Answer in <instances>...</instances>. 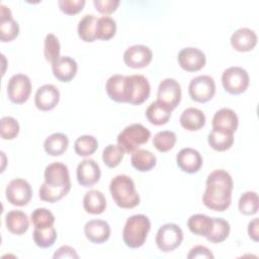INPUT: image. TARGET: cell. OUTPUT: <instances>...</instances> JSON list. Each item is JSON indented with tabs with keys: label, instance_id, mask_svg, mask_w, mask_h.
I'll return each mask as SVG.
<instances>
[{
	"label": "cell",
	"instance_id": "1",
	"mask_svg": "<svg viewBox=\"0 0 259 259\" xmlns=\"http://www.w3.org/2000/svg\"><path fill=\"white\" fill-rule=\"evenodd\" d=\"M233 188L234 182L229 172L223 169L213 170L206 177L203 204L211 210L225 211L232 203Z\"/></svg>",
	"mask_w": 259,
	"mask_h": 259
},
{
	"label": "cell",
	"instance_id": "2",
	"mask_svg": "<svg viewBox=\"0 0 259 259\" xmlns=\"http://www.w3.org/2000/svg\"><path fill=\"white\" fill-rule=\"evenodd\" d=\"M45 182L38 189V196L47 202H57L66 196L71 189L70 173L67 165L54 162L45 169Z\"/></svg>",
	"mask_w": 259,
	"mask_h": 259
},
{
	"label": "cell",
	"instance_id": "3",
	"mask_svg": "<svg viewBox=\"0 0 259 259\" xmlns=\"http://www.w3.org/2000/svg\"><path fill=\"white\" fill-rule=\"evenodd\" d=\"M109 191L115 204L120 208H134L140 204V195L134 180L124 174L114 176L109 183Z\"/></svg>",
	"mask_w": 259,
	"mask_h": 259
},
{
	"label": "cell",
	"instance_id": "4",
	"mask_svg": "<svg viewBox=\"0 0 259 259\" xmlns=\"http://www.w3.org/2000/svg\"><path fill=\"white\" fill-rule=\"evenodd\" d=\"M151 230L150 219L145 214H134L130 217L122 229V240L132 249L142 247Z\"/></svg>",
	"mask_w": 259,
	"mask_h": 259
},
{
	"label": "cell",
	"instance_id": "5",
	"mask_svg": "<svg viewBox=\"0 0 259 259\" xmlns=\"http://www.w3.org/2000/svg\"><path fill=\"white\" fill-rule=\"evenodd\" d=\"M151 132L141 123H132L125 126L117 136V145L126 154H132L140 146L148 143Z\"/></svg>",
	"mask_w": 259,
	"mask_h": 259
},
{
	"label": "cell",
	"instance_id": "6",
	"mask_svg": "<svg viewBox=\"0 0 259 259\" xmlns=\"http://www.w3.org/2000/svg\"><path fill=\"white\" fill-rule=\"evenodd\" d=\"M151 86L143 75L125 76V100L126 103L140 105L150 96Z\"/></svg>",
	"mask_w": 259,
	"mask_h": 259
},
{
	"label": "cell",
	"instance_id": "7",
	"mask_svg": "<svg viewBox=\"0 0 259 259\" xmlns=\"http://www.w3.org/2000/svg\"><path fill=\"white\" fill-rule=\"evenodd\" d=\"M183 241V232L181 228L174 223L162 225L155 237L158 249L164 253H169L177 249Z\"/></svg>",
	"mask_w": 259,
	"mask_h": 259
},
{
	"label": "cell",
	"instance_id": "8",
	"mask_svg": "<svg viewBox=\"0 0 259 259\" xmlns=\"http://www.w3.org/2000/svg\"><path fill=\"white\" fill-rule=\"evenodd\" d=\"M249 74L242 67H230L222 74L223 87L226 92L232 95H239L245 92L249 86Z\"/></svg>",
	"mask_w": 259,
	"mask_h": 259
},
{
	"label": "cell",
	"instance_id": "9",
	"mask_svg": "<svg viewBox=\"0 0 259 259\" xmlns=\"http://www.w3.org/2000/svg\"><path fill=\"white\" fill-rule=\"evenodd\" d=\"M188 93L192 100L200 103L209 101L215 94L214 80L208 75H199L191 79Z\"/></svg>",
	"mask_w": 259,
	"mask_h": 259
},
{
	"label": "cell",
	"instance_id": "10",
	"mask_svg": "<svg viewBox=\"0 0 259 259\" xmlns=\"http://www.w3.org/2000/svg\"><path fill=\"white\" fill-rule=\"evenodd\" d=\"M181 86L174 78H165L158 86L157 100L171 111L175 109L181 101Z\"/></svg>",
	"mask_w": 259,
	"mask_h": 259
},
{
	"label": "cell",
	"instance_id": "11",
	"mask_svg": "<svg viewBox=\"0 0 259 259\" xmlns=\"http://www.w3.org/2000/svg\"><path fill=\"white\" fill-rule=\"evenodd\" d=\"M31 93V82L24 74H15L10 77L7 83V96L12 103L23 104Z\"/></svg>",
	"mask_w": 259,
	"mask_h": 259
},
{
	"label": "cell",
	"instance_id": "12",
	"mask_svg": "<svg viewBox=\"0 0 259 259\" xmlns=\"http://www.w3.org/2000/svg\"><path fill=\"white\" fill-rule=\"evenodd\" d=\"M5 196L8 202L12 205L24 206L31 199L32 189L26 180L22 178H15L6 186Z\"/></svg>",
	"mask_w": 259,
	"mask_h": 259
},
{
	"label": "cell",
	"instance_id": "13",
	"mask_svg": "<svg viewBox=\"0 0 259 259\" xmlns=\"http://www.w3.org/2000/svg\"><path fill=\"white\" fill-rule=\"evenodd\" d=\"M178 65L186 72H197L201 70L206 63L205 55L197 48L187 47L182 49L177 56Z\"/></svg>",
	"mask_w": 259,
	"mask_h": 259
},
{
	"label": "cell",
	"instance_id": "14",
	"mask_svg": "<svg viewBox=\"0 0 259 259\" xmlns=\"http://www.w3.org/2000/svg\"><path fill=\"white\" fill-rule=\"evenodd\" d=\"M153 59L151 49L144 45H134L128 47L123 53L124 64L133 69L147 67Z\"/></svg>",
	"mask_w": 259,
	"mask_h": 259
},
{
	"label": "cell",
	"instance_id": "15",
	"mask_svg": "<svg viewBox=\"0 0 259 259\" xmlns=\"http://www.w3.org/2000/svg\"><path fill=\"white\" fill-rule=\"evenodd\" d=\"M77 181L83 187H91L96 184L101 176V170L93 159L82 160L76 169Z\"/></svg>",
	"mask_w": 259,
	"mask_h": 259
},
{
	"label": "cell",
	"instance_id": "16",
	"mask_svg": "<svg viewBox=\"0 0 259 259\" xmlns=\"http://www.w3.org/2000/svg\"><path fill=\"white\" fill-rule=\"evenodd\" d=\"M60 101V91L53 84H45L37 88L34 94V104L41 111L54 109Z\"/></svg>",
	"mask_w": 259,
	"mask_h": 259
},
{
	"label": "cell",
	"instance_id": "17",
	"mask_svg": "<svg viewBox=\"0 0 259 259\" xmlns=\"http://www.w3.org/2000/svg\"><path fill=\"white\" fill-rule=\"evenodd\" d=\"M176 164L181 171L194 174L202 166V157L198 151L192 148H183L176 155Z\"/></svg>",
	"mask_w": 259,
	"mask_h": 259
},
{
	"label": "cell",
	"instance_id": "18",
	"mask_svg": "<svg viewBox=\"0 0 259 259\" xmlns=\"http://www.w3.org/2000/svg\"><path fill=\"white\" fill-rule=\"evenodd\" d=\"M230 44L237 52H250L257 45V34L251 28L241 27L232 33Z\"/></svg>",
	"mask_w": 259,
	"mask_h": 259
},
{
	"label": "cell",
	"instance_id": "19",
	"mask_svg": "<svg viewBox=\"0 0 259 259\" xmlns=\"http://www.w3.org/2000/svg\"><path fill=\"white\" fill-rule=\"evenodd\" d=\"M19 34V24L12 17L11 10L4 4L0 5V38L7 42L16 38Z\"/></svg>",
	"mask_w": 259,
	"mask_h": 259
},
{
	"label": "cell",
	"instance_id": "20",
	"mask_svg": "<svg viewBox=\"0 0 259 259\" xmlns=\"http://www.w3.org/2000/svg\"><path fill=\"white\" fill-rule=\"evenodd\" d=\"M110 226L103 220H90L84 226V234L87 240L93 244H103L110 237Z\"/></svg>",
	"mask_w": 259,
	"mask_h": 259
},
{
	"label": "cell",
	"instance_id": "21",
	"mask_svg": "<svg viewBox=\"0 0 259 259\" xmlns=\"http://www.w3.org/2000/svg\"><path fill=\"white\" fill-rule=\"evenodd\" d=\"M52 71L56 79L61 82L68 83L76 76L78 64L71 57L61 56L54 64H52Z\"/></svg>",
	"mask_w": 259,
	"mask_h": 259
},
{
	"label": "cell",
	"instance_id": "22",
	"mask_svg": "<svg viewBox=\"0 0 259 259\" xmlns=\"http://www.w3.org/2000/svg\"><path fill=\"white\" fill-rule=\"evenodd\" d=\"M212 128L222 130L230 133H235L239 125V118L237 113L227 107H223L215 111L211 120Z\"/></svg>",
	"mask_w": 259,
	"mask_h": 259
},
{
	"label": "cell",
	"instance_id": "23",
	"mask_svg": "<svg viewBox=\"0 0 259 259\" xmlns=\"http://www.w3.org/2000/svg\"><path fill=\"white\" fill-rule=\"evenodd\" d=\"M6 229L13 235H23L29 228V220L27 214L18 209L10 210L5 215Z\"/></svg>",
	"mask_w": 259,
	"mask_h": 259
},
{
	"label": "cell",
	"instance_id": "24",
	"mask_svg": "<svg viewBox=\"0 0 259 259\" xmlns=\"http://www.w3.org/2000/svg\"><path fill=\"white\" fill-rule=\"evenodd\" d=\"M181 126L189 132L199 131L205 124V115L202 110L195 107L184 109L179 118Z\"/></svg>",
	"mask_w": 259,
	"mask_h": 259
},
{
	"label": "cell",
	"instance_id": "25",
	"mask_svg": "<svg viewBox=\"0 0 259 259\" xmlns=\"http://www.w3.org/2000/svg\"><path fill=\"white\" fill-rule=\"evenodd\" d=\"M105 91L108 97L117 103H126L125 100V76L114 74L105 83Z\"/></svg>",
	"mask_w": 259,
	"mask_h": 259
},
{
	"label": "cell",
	"instance_id": "26",
	"mask_svg": "<svg viewBox=\"0 0 259 259\" xmlns=\"http://www.w3.org/2000/svg\"><path fill=\"white\" fill-rule=\"evenodd\" d=\"M187 227L192 234L206 238L211 233L213 220L206 214L195 213L190 215L187 220Z\"/></svg>",
	"mask_w": 259,
	"mask_h": 259
},
{
	"label": "cell",
	"instance_id": "27",
	"mask_svg": "<svg viewBox=\"0 0 259 259\" xmlns=\"http://www.w3.org/2000/svg\"><path fill=\"white\" fill-rule=\"evenodd\" d=\"M83 207L87 213L100 214L106 208V198L101 191L91 189L83 197Z\"/></svg>",
	"mask_w": 259,
	"mask_h": 259
},
{
	"label": "cell",
	"instance_id": "28",
	"mask_svg": "<svg viewBox=\"0 0 259 259\" xmlns=\"http://www.w3.org/2000/svg\"><path fill=\"white\" fill-rule=\"evenodd\" d=\"M69 146V139L63 133H54L44 142V149L50 156L57 157L64 154Z\"/></svg>",
	"mask_w": 259,
	"mask_h": 259
},
{
	"label": "cell",
	"instance_id": "29",
	"mask_svg": "<svg viewBox=\"0 0 259 259\" xmlns=\"http://www.w3.org/2000/svg\"><path fill=\"white\" fill-rule=\"evenodd\" d=\"M132 166L140 172L151 171L157 163L156 156L145 149H138L132 153L131 157Z\"/></svg>",
	"mask_w": 259,
	"mask_h": 259
},
{
	"label": "cell",
	"instance_id": "30",
	"mask_svg": "<svg viewBox=\"0 0 259 259\" xmlns=\"http://www.w3.org/2000/svg\"><path fill=\"white\" fill-rule=\"evenodd\" d=\"M207 143L209 147L214 151H227L234 144V134L222 130L212 128V131L207 136Z\"/></svg>",
	"mask_w": 259,
	"mask_h": 259
},
{
	"label": "cell",
	"instance_id": "31",
	"mask_svg": "<svg viewBox=\"0 0 259 259\" xmlns=\"http://www.w3.org/2000/svg\"><path fill=\"white\" fill-rule=\"evenodd\" d=\"M171 110L158 100L153 101L146 110V117L154 125L166 124L171 117Z\"/></svg>",
	"mask_w": 259,
	"mask_h": 259
},
{
	"label": "cell",
	"instance_id": "32",
	"mask_svg": "<svg viewBox=\"0 0 259 259\" xmlns=\"http://www.w3.org/2000/svg\"><path fill=\"white\" fill-rule=\"evenodd\" d=\"M97 17L93 14L84 15L78 22L77 32L78 36L85 42H93L96 39L95 28H96Z\"/></svg>",
	"mask_w": 259,
	"mask_h": 259
},
{
	"label": "cell",
	"instance_id": "33",
	"mask_svg": "<svg viewBox=\"0 0 259 259\" xmlns=\"http://www.w3.org/2000/svg\"><path fill=\"white\" fill-rule=\"evenodd\" d=\"M116 32V22L110 16H101L97 18L95 35L96 39L108 40L114 36Z\"/></svg>",
	"mask_w": 259,
	"mask_h": 259
},
{
	"label": "cell",
	"instance_id": "34",
	"mask_svg": "<svg viewBox=\"0 0 259 259\" xmlns=\"http://www.w3.org/2000/svg\"><path fill=\"white\" fill-rule=\"evenodd\" d=\"M98 148V142L95 137L90 135H83L76 139L74 143V150L78 156L89 157L95 153Z\"/></svg>",
	"mask_w": 259,
	"mask_h": 259
},
{
	"label": "cell",
	"instance_id": "35",
	"mask_svg": "<svg viewBox=\"0 0 259 259\" xmlns=\"http://www.w3.org/2000/svg\"><path fill=\"white\" fill-rule=\"evenodd\" d=\"M213 227L211 233L206 237V240L213 244L224 242L230 235L231 227L230 224L222 218H212Z\"/></svg>",
	"mask_w": 259,
	"mask_h": 259
},
{
	"label": "cell",
	"instance_id": "36",
	"mask_svg": "<svg viewBox=\"0 0 259 259\" xmlns=\"http://www.w3.org/2000/svg\"><path fill=\"white\" fill-rule=\"evenodd\" d=\"M238 208L241 213L245 215H253L257 213L259 208L258 194L255 191L244 192L239 199Z\"/></svg>",
	"mask_w": 259,
	"mask_h": 259
},
{
	"label": "cell",
	"instance_id": "37",
	"mask_svg": "<svg viewBox=\"0 0 259 259\" xmlns=\"http://www.w3.org/2000/svg\"><path fill=\"white\" fill-rule=\"evenodd\" d=\"M32 239L35 245L39 248L46 249L52 247L57 240V231L53 227L46 229H35L33 230Z\"/></svg>",
	"mask_w": 259,
	"mask_h": 259
},
{
	"label": "cell",
	"instance_id": "38",
	"mask_svg": "<svg viewBox=\"0 0 259 259\" xmlns=\"http://www.w3.org/2000/svg\"><path fill=\"white\" fill-rule=\"evenodd\" d=\"M30 221L35 229H46L54 226L56 218L51 210L45 207H37L31 212Z\"/></svg>",
	"mask_w": 259,
	"mask_h": 259
},
{
	"label": "cell",
	"instance_id": "39",
	"mask_svg": "<svg viewBox=\"0 0 259 259\" xmlns=\"http://www.w3.org/2000/svg\"><path fill=\"white\" fill-rule=\"evenodd\" d=\"M176 134L172 131H161L157 133L153 139V145L161 153L172 150L176 144Z\"/></svg>",
	"mask_w": 259,
	"mask_h": 259
},
{
	"label": "cell",
	"instance_id": "40",
	"mask_svg": "<svg viewBox=\"0 0 259 259\" xmlns=\"http://www.w3.org/2000/svg\"><path fill=\"white\" fill-rule=\"evenodd\" d=\"M123 156L124 152L118 145L110 144L103 149L102 161L108 168H115L120 164Z\"/></svg>",
	"mask_w": 259,
	"mask_h": 259
},
{
	"label": "cell",
	"instance_id": "41",
	"mask_svg": "<svg viewBox=\"0 0 259 259\" xmlns=\"http://www.w3.org/2000/svg\"><path fill=\"white\" fill-rule=\"evenodd\" d=\"M61 45L58 37L53 33H48L44 42V56L47 62L54 64L61 56Z\"/></svg>",
	"mask_w": 259,
	"mask_h": 259
},
{
	"label": "cell",
	"instance_id": "42",
	"mask_svg": "<svg viewBox=\"0 0 259 259\" xmlns=\"http://www.w3.org/2000/svg\"><path fill=\"white\" fill-rule=\"evenodd\" d=\"M1 138L3 140H13L19 134V123L12 116H3L0 120Z\"/></svg>",
	"mask_w": 259,
	"mask_h": 259
},
{
	"label": "cell",
	"instance_id": "43",
	"mask_svg": "<svg viewBox=\"0 0 259 259\" xmlns=\"http://www.w3.org/2000/svg\"><path fill=\"white\" fill-rule=\"evenodd\" d=\"M86 1L85 0H59L58 5L62 12L67 15H75L82 11Z\"/></svg>",
	"mask_w": 259,
	"mask_h": 259
},
{
	"label": "cell",
	"instance_id": "44",
	"mask_svg": "<svg viewBox=\"0 0 259 259\" xmlns=\"http://www.w3.org/2000/svg\"><path fill=\"white\" fill-rule=\"evenodd\" d=\"M93 5L99 13L104 14L106 16L108 14L113 13L117 9L119 5V1L118 0H94Z\"/></svg>",
	"mask_w": 259,
	"mask_h": 259
},
{
	"label": "cell",
	"instance_id": "45",
	"mask_svg": "<svg viewBox=\"0 0 259 259\" xmlns=\"http://www.w3.org/2000/svg\"><path fill=\"white\" fill-rule=\"evenodd\" d=\"M214 256L210 252L208 248L202 245H196L192 247L187 255L188 259H195V258H206V259H212Z\"/></svg>",
	"mask_w": 259,
	"mask_h": 259
},
{
	"label": "cell",
	"instance_id": "46",
	"mask_svg": "<svg viewBox=\"0 0 259 259\" xmlns=\"http://www.w3.org/2000/svg\"><path fill=\"white\" fill-rule=\"evenodd\" d=\"M54 259H60V258H79V255L77 254L76 250L72 248L71 246L64 245L61 246L53 255Z\"/></svg>",
	"mask_w": 259,
	"mask_h": 259
},
{
	"label": "cell",
	"instance_id": "47",
	"mask_svg": "<svg viewBox=\"0 0 259 259\" xmlns=\"http://www.w3.org/2000/svg\"><path fill=\"white\" fill-rule=\"evenodd\" d=\"M258 229H259V220L258 218H255L251 222H249L248 229H247L249 238L254 242H258V237H259Z\"/></svg>",
	"mask_w": 259,
	"mask_h": 259
}]
</instances>
